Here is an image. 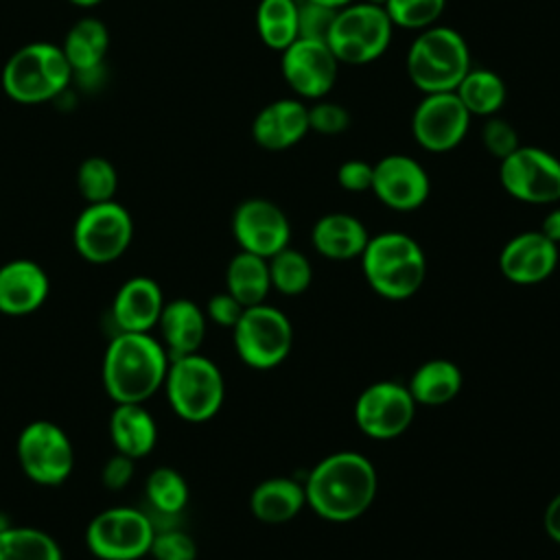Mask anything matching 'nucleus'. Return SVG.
Listing matches in <instances>:
<instances>
[{
	"instance_id": "obj_45",
	"label": "nucleus",
	"mask_w": 560,
	"mask_h": 560,
	"mask_svg": "<svg viewBox=\"0 0 560 560\" xmlns=\"http://www.w3.org/2000/svg\"><path fill=\"white\" fill-rule=\"evenodd\" d=\"M313 2H319V4H326V7H332V9H341V7L350 4L352 0H313Z\"/></svg>"
},
{
	"instance_id": "obj_24",
	"label": "nucleus",
	"mask_w": 560,
	"mask_h": 560,
	"mask_svg": "<svg viewBox=\"0 0 560 560\" xmlns=\"http://www.w3.org/2000/svg\"><path fill=\"white\" fill-rule=\"evenodd\" d=\"M109 438L116 453L131 459L147 457L158 442L155 418L144 402H118L109 416Z\"/></svg>"
},
{
	"instance_id": "obj_40",
	"label": "nucleus",
	"mask_w": 560,
	"mask_h": 560,
	"mask_svg": "<svg viewBox=\"0 0 560 560\" xmlns=\"http://www.w3.org/2000/svg\"><path fill=\"white\" fill-rule=\"evenodd\" d=\"M372 175H374V164L359 158L346 160L337 168V182L348 192L372 190Z\"/></svg>"
},
{
	"instance_id": "obj_39",
	"label": "nucleus",
	"mask_w": 560,
	"mask_h": 560,
	"mask_svg": "<svg viewBox=\"0 0 560 560\" xmlns=\"http://www.w3.org/2000/svg\"><path fill=\"white\" fill-rule=\"evenodd\" d=\"M481 142L488 149L490 155H494L497 160L508 158L514 149L521 147L518 142V131L503 118L499 116H490L481 129Z\"/></svg>"
},
{
	"instance_id": "obj_19",
	"label": "nucleus",
	"mask_w": 560,
	"mask_h": 560,
	"mask_svg": "<svg viewBox=\"0 0 560 560\" xmlns=\"http://www.w3.org/2000/svg\"><path fill=\"white\" fill-rule=\"evenodd\" d=\"M160 284L149 276H133L122 282L112 302L116 332H151L164 308Z\"/></svg>"
},
{
	"instance_id": "obj_16",
	"label": "nucleus",
	"mask_w": 560,
	"mask_h": 560,
	"mask_svg": "<svg viewBox=\"0 0 560 560\" xmlns=\"http://www.w3.org/2000/svg\"><path fill=\"white\" fill-rule=\"evenodd\" d=\"M232 234L243 252L271 258L289 247L291 223L284 210L262 197L245 199L232 214Z\"/></svg>"
},
{
	"instance_id": "obj_43",
	"label": "nucleus",
	"mask_w": 560,
	"mask_h": 560,
	"mask_svg": "<svg viewBox=\"0 0 560 560\" xmlns=\"http://www.w3.org/2000/svg\"><path fill=\"white\" fill-rule=\"evenodd\" d=\"M542 527H545V534L560 545V492L547 503L542 514Z\"/></svg>"
},
{
	"instance_id": "obj_38",
	"label": "nucleus",
	"mask_w": 560,
	"mask_h": 560,
	"mask_svg": "<svg viewBox=\"0 0 560 560\" xmlns=\"http://www.w3.org/2000/svg\"><path fill=\"white\" fill-rule=\"evenodd\" d=\"M308 127L324 136H337L350 127V114L343 105L319 98L308 107Z\"/></svg>"
},
{
	"instance_id": "obj_28",
	"label": "nucleus",
	"mask_w": 560,
	"mask_h": 560,
	"mask_svg": "<svg viewBox=\"0 0 560 560\" xmlns=\"http://www.w3.org/2000/svg\"><path fill=\"white\" fill-rule=\"evenodd\" d=\"M271 289L269 260L249 252L232 256L225 269V291L234 295L245 308L262 304Z\"/></svg>"
},
{
	"instance_id": "obj_37",
	"label": "nucleus",
	"mask_w": 560,
	"mask_h": 560,
	"mask_svg": "<svg viewBox=\"0 0 560 560\" xmlns=\"http://www.w3.org/2000/svg\"><path fill=\"white\" fill-rule=\"evenodd\" d=\"M339 9L313 2V0H298V35L304 39L326 42Z\"/></svg>"
},
{
	"instance_id": "obj_8",
	"label": "nucleus",
	"mask_w": 560,
	"mask_h": 560,
	"mask_svg": "<svg viewBox=\"0 0 560 560\" xmlns=\"http://www.w3.org/2000/svg\"><path fill=\"white\" fill-rule=\"evenodd\" d=\"M234 350L238 359L254 370H271L280 365L293 346L291 319L276 306H247L232 328Z\"/></svg>"
},
{
	"instance_id": "obj_35",
	"label": "nucleus",
	"mask_w": 560,
	"mask_h": 560,
	"mask_svg": "<svg viewBox=\"0 0 560 560\" xmlns=\"http://www.w3.org/2000/svg\"><path fill=\"white\" fill-rule=\"evenodd\" d=\"M383 9L394 26L420 33L438 24L446 0H385Z\"/></svg>"
},
{
	"instance_id": "obj_25",
	"label": "nucleus",
	"mask_w": 560,
	"mask_h": 560,
	"mask_svg": "<svg viewBox=\"0 0 560 560\" xmlns=\"http://www.w3.org/2000/svg\"><path fill=\"white\" fill-rule=\"evenodd\" d=\"M304 505V483L291 477H269L260 481L249 494V510L254 518L269 525H280L295 518Z\"/></svg>"
},
{
	"instance_id": "obj_6",
	"label": "nucleus",
	"mask_w": 560,
	"mask_h": 560,
	"mask_svg": "<svg viewBox=\"0 0 560 560\" xmlns=\"http://www.w3.org/2000/svg\"><path fill=\"white\" fill-rule=\"evenodd\" d=\"M164 392L171 409L186 422L214 418L225 398V381L217 363L199 352L171 359Z\"/></svg>"
},
{
	"instance_id": "obj_1",
	"label": "nucleus",
	"mask_w": 560,
	"mask_h": 560,
	"mask_svg": "<svg viewBox=\"0 0 560 560\" xmlns=\"http://www.w3.org/2000/svg\"><path fill=\"white\" fill-rule=\"evenodd\" d=\"M378 477L372 462L354 451L330 453L304 479L306 505L324 521L350 523L376 499Z\"/></svg>"
},
{
	"instance_id": "obj_11",
	"label": "nucleus",
	"mask_w": 560,
	"mask_h": 560,
	"mask_svg": "<svg viewBox=\"0 0 560 560\" xmlns=\"http://www.w3.org/2000/svg\"><path fill=\"white\" fill-rule=\"evenodd\" d=\"M22 472L37 486L63 483L74 466V448L68 433L50 420L28 422L15 444Z\"/></svg>"
},
{
	"instance_id": "obj_5",
	"label": "nucleus",
	"mask_w": 560,
	"mask_h": 560,
	"mask_svg": "<svg viewBox=\"0 0 560 560\" xmlns=\"http://www.w3.org/2000/svg\"><path fill=\"white\" fill-rule=\"evenodd\" d=\"M72 68L50 42H31L18 48L2 68V90L22 105H37L57 98L70 85Z\"/></svg>"
},
{
	"instance_id": "obj_23",
	"label": "nucleus",
	"mask_w": 560,
	"mask_h": 560,
	"mask_svg": "<svg viewBox=\"0 0 560 560\" xmlns=\"http://www.w3.org/2000/svg\"><path fill=\"white\" fill-rule=\"evenodd\" d=\"M311 241L317 254L330 260L361 258L370 234L365 225L348 212H328L313 225Z\"/></svg>"
},
{
	"instance_id": "obj_44",
	"label": "nucleus",
	"mask_w": 560,
	"mask_h": 560,
	"mask_svg": "<svg viewBox=\"0 0 560 560\" xmlns=\"http://www.w3.org/2000/svg\"><path fill=\"white\" fill-rule=\"evenodd\" d=\"M540 232L553 241L556 245H560V208H553L545 214L542 219V225H540Z\"/></svg>"
},
{
	"instance_id": "obj_30",
	"label": "nucleus",
	"mask_w": 560,
	"mask_h": 560,
	"mask_svg": "<svg viewBox=\"0 0 560 560\" xmlns=\"http://www.w3.org/2000/svg\"><path fill=\"white\" fill-rule=\"evenodd\" d=\"M256 31L262 44L282 52L298 35V0H260L256 7Z\"/></svg>"
},
{
	"instance_id": "obj_10",
	"label": "nucleus",
	"mask_w": 560,
	"mask_h": 560,
	"mask_svg": "<svg viewBox=\"0 0 560 560\" xmlns=\"http://www.w3.org/2000/svg\"><path fill=\"white\" fill-rule=\"evenodd\" d=\"M133 236V221L118 201L88 203L74 221L72 241L77 254L92 265L118 260Z\"/></svg>"
},
{
	"instance_id": "obj_4",
	"label": "nucleus",
	"mask_w": 560,
	"mask_h": 560,
	"mask_svg": "<svg viewBox=\"0 0 560 560\" xmlns=\"http://www.w3.org/2000/svg\"><path fill=\"white\" fill-rule=\"evenodd\" d=\"M472 68L466 39L451 26H429L407 50V74L422 94L455 92Z\"/></svg>"
},
{
	"instance_id": "obj_31",
	"label": "nucleus",
	"mask_w": 560,
	"mask_h": 560,
	"mask_svg": "<svg viewBox=\"0 0 560 560\" xmlns=\"http://www.w3.org/2000/svg\"><path fill=\"white\" fill-rule=\"evenodd\" d=\"M0 560H63L57 540L37 527H0Z\"/></svg>"
},
{
	"instance_id": "obj_34",
	"label": "nucleus",
	"mask_w": 560,
	"mask_h": 560,
	"mask_svg": "<svg viewBox=\"0 0 560 560\" xmlns=\"http://www.w3.org/2000/svg\"><path fill=\"white\" fill-rule=\"evenodd\" d=\"M77 188L88 203L112 201L118 188V173L114 164L101 155L85 158L77 171Z\"/></svg>"
},
{
	"instance_id": "obj_20",
	"label": "nucleus",
	"mask_w": 560,
	"mask_h": 560,
	"mask_svg": "<svg viewBox=\"0 0 560 560\" xmlns=\"http://www.w3.org/2000/svg\"><path fill=\"white\" fill-rule=\"evenodd\" d=\"M50 293L48 273L28 258H15L0 267V313L22 317L35 313Z\"/></svg>"
},
{
	"instance_id": "obj_7",
	"label": "nucleus",
	"mask_w": 560,
	"mask_h": 560,
	"mask_svg": "<svg viewBox=\"0 0 560 560\" xmlns=\"http://www.w3.org/2000/svg\"><path fill=\"white\" fill-rule=\"evenodd\" d=\"M392 33L394 24L383 4L352 0L337 11L326 44L339 63L363 66L376 61L389 48Z\"/></svg>"
},
{
	"instance_id": "obj_15",
	"label": "nucleus",
	"mask_w": 560,
	"mask_h": 560,
	"mask_svg": "<svg viewBox=\"0 0 560 560\" xmlns=\"http://www.w3.org/2000/svg\"><path fill=\"white\" fill-rule=\"evenodd\" d=\"M339 61L326 42L298 37L280 52V72L287 85L306 101L324 98L339 74Z\"/></svg>"
},
{
	"instance_id": "obj_47",
	"label": "nucleus",
	"mask_w": 560,
	"mask_h": 560,
	"mask_svg": "<svg viewBox=\"0 0 560 560\" xmlns=\"http://www.w3.org/2000/svg\"><path fill=\"white\" fill-rule=\"evenodd\" d=\"M368 2H374V4H385V0H368Z\"/></svg>"
},
{
	"instance_id": "obj_18",
	"label": "nucleus",
	"mask_w": 560,
	"mask_h": 560,
	"mask_svg": "<svg viewBox=\"0 0 560 560\" xmlns=\"http://www.w3.org/2000/svg\"><path fill=\"white\" fill-rule=\"evenodd\" d=\"M558 267V245L540 230L512 236L501 254L499 269L514 284H536L547 280Z\"/></svg>"
},
{
	"instance_id": "obj_13",
	"label": "nucleus",
	"mask_w": 560,
	"mask_h": 560,
	"mask_svg": "<svg viewBox=\"0 0 560 560\" xmlns=\"http://www.w3.org/2000/svg\"><path fill=\"white\" fill-rule=\"evenodd\" d=\"M416 416V400L407 385L378 381L368 385L354 402V422L372 440H394L402 435Z\"/></svg>"
},
{
	"instance_id": "obj_14",
	"label": "nucleus",
	"mask_w": 560,
	"mask_h": 560,
	"mask_svg": "<svg viewBox=\"0 0 560 560\" xmlns=\"http://www.w3.org/2000/svg\"><path fill=\"white\" fill-rule=\"evenodd\" d=\"M470 114L455 92L424 94L411 114V133L429 153H446L464 142Z\"/></svg>"
},
{
	"instance_id": "obj_29",
	"label": "nucleus",
	"mask_w": 560,
	"mask_h": 560,
	"mask_svg": "<svg viewBox=\"0 0 560 560\" xmlns=\"http://www.w3.org/2000/svg\"><path fill=\"white\" fill-rule=\"evenodd\" d=\"M455 94L464 103L470 116H497L503 107L508 90L503 79L488 68H470L455 88Z\"/></svg>"
},
{
	"instance_id": "obj_17",
	"label": "nucleus",
	"mask_w": 560,
	"mask_h": 560,
	"mask_svg": "<svg viewBox=\"0 0 560 560\" xmlns=\"http://www.w3.org/2000/svg\"><path fill=\"white\" fill-rule=\"evenodd\" d=\"M372 192L383 206L411 212L429 199L431 179L424 166L411 155L389 153L374 164Z\"/></svg>"
},
{
	"instance_id": "obj_3",
	"label": "nucleus",
	"mask_w": 560,
	"mask_h": 560,
	"mask_svg": "<svg viewBox=\"0 0 560 560\" xmlns=\"http://www.w3.org/2000/svg\"><path fill=\"white\" fill-rule=\"evenodd\" d=\"M361 267L370 289L385 300L411 298L427 278V256L420 243L405 232L370 236Z\"/></svg>"
},
{
	"instance_id": "obj_2",
	"label": "nucleus",
	"mask_w": 560,
	"mask_h": 560,
	"mask_svg": "<svg viewBox=\"0 0 560 560\" xmlns=\"http://www.w3.org/2000/svg\"><path fill=\"white\" fill-rule=\"evenodd\" d=\"M168 354L151 332H116L103 354V387L118 402H144L162 389Z\"/></svg>"
},
{
	"instance_id": "obj_42",
	"label": "nucleus",
	"mask_w": 560,
	"mask_h": 560,
	"mask_svg": "<svg viewBox=\"0 0 560 560\" xmlns=\"http://www.w3.org/2000/svg\"><path fill=\"white\" fill-rule=\"evenodd\" d=\"M133 462H136V459H131V457H127V455H122V453H114V455L105 462V466H103V470H101V481H103V486L109 488V490H122V488H127L129 481H131V477H133V470H136Z\"/></svg>"
},
{
	"instance_id": "obj_32",
	"label": "nucleus",
	"mask_w": 560,
	"mask_h": 560,
	"mask_svg": "<svg viewBox=\"0 0 560 560\" xmlns=\"http://www.w3.org/2000/svg\"><path fill=\"white\" fill-rule=\"evenodd\" d=\"M144 494L153 514L175 518L188 503V483L171 466L153 468L144 481Z\"/></svg>"
},
{
	"instance_id": "obj_9",
	"label": "nucleus",
	"mask_w": 560,
	"mask_h": 560,
	"mask_svg": "<svg viewBox=\"0 0 560 560\" xmlns=\"http://www.w3.org/2000/svg\"><path fill=\"white\" fill-rule=\"evenodd\" d=\"M155 523L138 508L116 505L98 512L85 529V545L98 560H138L149 556Z\"/></svg>"
},
{
	"instance_id": "obj_41",
	"label": "nucleus",
	"mask_w": 560,
	"mask_h": 560,
	"mask_svg": "<svg viewBox=\"0 0 560 560\" xmlns=\"http://www.w3.org/2000/svg\"><path fill=\"white\" fill-rule=\"evenodd\" d=\"M243 311H245V306L234 295H230L228 291L212 295L206 304V317L212 324H217L221 328H230V330L236 326Z\"/></svg>"
},
{
	"instance_id": "obj_27",
	"label": "nucleus",
	"mask_w": 560,
	"mask_h": 560,
	"mask_svg": "<svg viewBox=\"0 0 560 560\" xmlns=\"http://www.w3.org/2000/svg\"><path fill=\"white\" fill-rule=\"evenodd\" d=\"M464 385L462 370L448 359H429L409 378V394L416 405L440 407L451 402Z\"/></svg>"
},
{
	"instance_id": "obj_22",
	"label": "nucleus",
	"mask_w": 560,
	"mask_h": 560,
	"mask_svg": "<svg viewBox=\"0 0 560 560\" xmlns=\"http://www.w3.org/2000/svg\"><path fill=\"white\" fill-rule=\"evenodd\" d=\"M208 317L206 311L186 298L164 302L162 315L158 319L160 343L164 346L168 359L186 357L199 352L206 339Z\"/></svg>"
},
{
	"instance_id": "obj_33",
	"label": "nucleus",
	"mask_w": 560,
	"mask_h": 560,
	"mask_svg": "<svg viewBox=\"0 0 560 560\" xmlns=\"http://www.w3.org/2000/svg\"><path fill=\"white\" fill-rule=\"evenodd\" d=\"M269 278L271 287L282 295H302L313 280V267L308 258L293 249L284 247L269 258Z\"/></svg>"
},
{
	"instance_id": "obj_12",
	"label": "nucleus",
	"mask_w": 560,
	"mask_h": 560,
	"mask_svg": "<svg viewBox=\"0 0 560 560\" xmlns=\"http://www.w3.org/2000/svg\"><path fill=\"white\" fill-rule=\"evenodd\" d=\"M503 190L523 203L560 201V160L540 147H518L499 160Z\"/></svg>"
},
{
	"instance_id": "obj_36",
	"label": "nucleus",
	"mask_w": 560,
	"mask_h": 560,
	"mask_svg": "<svg viewBox=\"0 0 560 560\" xmlns=\"http://www.w3.org/2000/svg\"><path fill=\"white\" fill-rule=\"evenodd\" d=\"M149 556L153 560H195L197 542L184 529L162 527V529H155Z\"/></svg>"
},
{
	"instance_id": "obj_21",
	"label": "nucleus",
	"mask_w": 560,
	"mask_h": 560,
	"mask_svg": "<svg viewBox=\"0 0 560 560\" xmlns=\"http://www.w3.org/2000/svg\"><path fill=\"white\" fill-rule=\"evenodd\" d=\"M311 131L308 105L298 98H278L267 103L252 122V138L267 151H284Z\"/></svg>"
},
{
	"instance_id": "obj_26",
	"label": "nucleus",
	"mask_w": 560,
	"mask_h": 560,
	"mask_svg": "<svg viewBox=\"0 0 560 560\" xmlns=\"http://www.w3.org/2000/svg\"><path fill=\"white\" fill-rule=\"evenodd\" d=\"M109 48V31L96 18H83L70 26L61 50L72 68V74L85 77L103 68Z\"/></svg>"
},
{
	"instance_id": "obj_46",
	"label": "nucleus",
	"mask_w": 560,
	"mask_h": 560,
	"mask_svg": "<svg viewBox=\"0 0 560 560\" xmlns=\"http://www.w3.org/2000/svg\"><path fill=\"white\" fill-rule=\"evenodd\" d=\"M68 2H72V4H77V7H83V9H90V7L101 4L103 0H68Z\"/></svg>"
}]
</instances>
